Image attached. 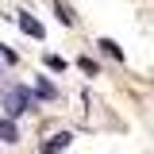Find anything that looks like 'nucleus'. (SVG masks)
Instances as JSON below:
<instances>
[{
  "mask_svg": "<svg viewBox=\"0 0 154 154\" xmlns=\"http://www.w3.org/2000/svg\"><path fill=\"white\" fill-rule=\"evenodd\" d=\"M46 66H50L54 73H62V69H66V62H62V58H58V54H50V58H46Z\"/></svg>",
  "mask_w": 154,
  "mask_h": 154,
  "instance_id": "nucleus-7",
  "label": "nucleus"
},
{
  "mask_svg": "<svg viewBox=\"0 0 154 154\" xmlns=\"http://www.w3.org/2000/svg\"><path fill=\"white\" fill-rule=\"evenodd\" d=\"M27 104H31V93H27V89H8V93H4V108H8L12 119L27 112Z\"/></svg>",
  "mask_w": 154,
  "mask_h": 154,
  "instance_id": "nucleus-1",
  "label": "nucleus"
},
{
  "mask_svg": "<svg viewBox=\"0 0 154 154\" xmlns=\"http://www.w3.org/2000/svg\"><path fill=\"white\" fill-rule=\"evenodd\" d=\"M81 69H85V73L93 77V73H96V62H93V58H81Z\"/></svg>",
  "mask_w": 154,
  "mask_h": 154,
  "instance_id": "nucleus-8",
  "label": "nucleus"
},
{
  "mask_svg": "<svg viewBox=\"0 0 154 154\" xmlns=\"http://www.w3.org/2000/svg\"><path fill=\"white\" fill-rule=\"evenodd\" d=\"M19 27H23L27 35H35V38H42V23H38L35 16H27V12H19Z\"/></svg>",
  "mask_w": 154,
  "mask_h": 154,
  "instance_id": "nucleus-2",
  "label": "nucleus"
},
{
  "mask_svg": "<svg viewBox=\"0 0 154 154\" xmlns=\"http://www.w3.org/2000/svg\"><path fill=\"white\" fill-rule=\"evenodd\" d=\"M66 146H69V135L62 131V135H54L50 143H42V154H58V150H66Z\"/></svg>",
  "mask_w": 154,
  "mask_h": 154,
  "instance_id": "nucleus-4",
  "label": "nucleus"
},
{
  "mask_svg": "<svg viewBox=\"0 0 154 154\" xmlns=\"http://www.w3.org/2000/svg\"><path fill=\"white\" fill-rule=\"evenodd\" d=\"M0 139H4V143H16V139H19V131L12 127V123H8V119L0 123Z\"/></svg>",
  "mask_w": 154,
  "mask_h": 154,
  "instance_id": "nucleus-5",
  "label": "nucleus"
},
{
  "mask_svg": "<svg viewBox=\"0 0 154 154\" xmlns=\"http://www.w3.org/2000/svg\"><path fill=\"white\" fill-rule=\"evenodd\" d=\"M54 12H58V19H62L66 27H73V23H77V16H73V8H69L66 0H54Z\"/></svg>",
  "mask_w": 154,
  "mask_h": 154,
  "instance_id": "nucleus-3",
  "label": "nucleus"
},
{
  "mask_svg": "<svg viewBox=\"0 0 154 154\" xmlns=\"http://www.w3.org/2000/svg\"><path fill=\"white\" fill-rule=\"evenodd\" d=\"M100 46H104V54H112V58H123V50H119V46H116L112 38H100Z\"/></svg>",
  "mask_w": 154,
  "mask_h": 154,
  "instance_id": "nucleus-6",
  "label": "nucleus"
}]
</instances>
